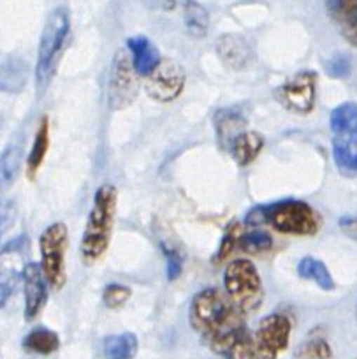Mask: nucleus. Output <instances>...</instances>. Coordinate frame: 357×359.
<instances>
[{
	"label": "nucleus",
	"instance_id": "f8f14e48",
	"mask_svg": "<svg viewBox=\"0 0 357 359\" xmlns=\"http://www.w3.org/2000/svg\"><path fill=\"white\" fill-rule=\"evenodd\" d=\"M329 18L343 39L357 48V0H324Z\"/></svg>",
	"mask_w": 357,
	"mask_h": 359
},
{
	"label": "nucleus",
	"instance_id": "1a4fd4ad",
	"mask_svg": "<svg viewBox=\"0 0 357 359\" xmlns=\"http://www.w3.org/2000/svg\"><path fill=\"white\" fill-rule=\"evenodd\" d=\"M315 95H317V74L314 71L297 72L276 92L280 104L296 115L311 113L315 106Z\"/></svg>",
	"mask_w": 357,
	"mask_h": 359
},
{
	"label": "nucleus",
	"instance_id": "7c9ffc66",
	"mask_svg": "<svg viewBox=\"0 0 357 359\" xmlns=\"http://www.w3.org/2000/svg\"><path fill=\"white\" fill-rule=\"evenodd\" d=\"M328 74L332 78H346L350 74V62L346 57H335L328 64Z\"/></svg>",
	"mask_w": 357,
	"mask_h": 359
},
{
	"label": "nucleus",
	"instance_id": "393cba45",
	"mask_svg": "<svg viewBox=\"0 0 357 359\" xmlns=\"http://www.w3.org/2000/svg\"><path fill=\"white\" fill-rule=\"evenodd\" d=\"M273 247V238L266 231L255 229L250 233H243L240 241V248L247 254H262Z\"/></svg>",
	"mask_w": 357,
	"mask_h": 359
},
{
	"label": "nucleus",
	"instance_id": "72a5a7b5",
	"mask_svg": "<svg viewBox=\"0 0 357 359\" xmlns=\"http://www.w3.org/2000/svg\"><path fill=\"white\" fill-rule=\"evenodd\" d=\"M13 291H15V278L4 277V280H2V299H0L2 306H6V303H8L9 296L13 294Z\"/></svg>",
	"mask_w": 357,
	"mask_h": 359
},
{
	"label": "nucleus",
	"instance_id": "c85d7f7f",
	"mask_svg": "<svg viewBox=\"0 0 357 359\" xmlns=\"http://www.w3.org/2000/svg\"><path fill=\"white\" fill-rule=\"evenodd\" d=\"M13 60L6 62L4 64V74H2V79H4V90L11 92V83H18L20 88L25 83V67L20 65V62H16L15 65L11 64Z\"/></svg>",
	"mask_w": 357,
	"mask_h": 359
},
{
	"label": "nucleus",
	"instance_id": "aec40b11",
	"mask_svg": "<svg viewBox=\"0 0 357 359\" xmlns=\"http://www.w3.org/2000/svg\"><path fill=\"white\" fill-rule=\"evenodd\" d=\"M243 115H240L236 109H222V111H218L217 116H215V129H217L218 140H220L222 143L227 141L229 147H231V143L234 141V137L238 136V134L243 133Z\"/></svg>",
	"mask_w": 357,
	"mask_h": 359
},
{
	"label": "nucleus",
	"instance_id": "473e14b6",
	"mask_svg": "<svg viewBox=\"0 0 357 359\" xmlns=\"http://www.w3.org/2000/svg\"><path fill=\"white\" fill-rule=\"evenodd\" d=\"M16 215V208H15V201H9L4 205V210H2V233L9 229L13 226V220H15Z\"/></svg>",
	"mask_w": 357,
	"mask_h": 359
},
{
	"label": "nucleus",
	"instance_id": "6e6552de",
	"mask_svg": "<svg viewBox=\"0 0 357 359\" xmlns=\"http://www.w3.org/2000/svg\"><path fill=\"white\" fill-rule=\"evenodd\" d=\"M290 324L289 317L283 313H271L266 316L259 323L254 333L255 351L259 359H276L287 348L290 340Z\"/></svg>",
	"mask_w": 357,
	"mask_h": 359
},
{
	"label": "nucleus",
	"instance_id": "bb28decb",
	"mask_svg": "<svg viewBox=\"0 0 357 359\" xmlns=\"http://www.w3.org/2000/svg\"><path fill=\"white\" fill-rule=\"evenodd\" d=\"M20 165H22V148H6L4 154H2V180H4V185L15 182L20 172Z\"/></svg>",
	"mask_w": 357,
	"mask_h": 359
},
{
	"label": "nucleus",
	"instance_id": "a211bd4d",
	"mask_svg": "<svg viewBox=\"0 0 357 359\" xmlns=\"http://www.w3.org/2000/svg\"><path fill=\"white\" fill-rule=\"evenodd\" d=\"M48 148H50V122H48V116H43L36 137H34L29 158H27V175H29V178H34L37 169L41 168L44 157H46Z\"/></svg>",
	"mask_w": 357,
	"mask_h": 359
},
{
	"label": "nucleus",
	"instance_id": "5701e85b",
	"mask_svg": "<svg viewBox=\"0 0 357 359\" xmlns=\"http://www.w3.org/2000/svg\"><path fill=\"white\" fill-rule=\"evenodd\" d=\"M332 157H335L336 165H338V169L343 175H357L356 144L335 137V141H332Z\"/></svg>",
	"mask_w": 357,
	"mask_h": 359
},
{
	"label": "nucleus",
	"instance_id": "0eeeda50",
	"mask_svg": "<svg viewBox=\"0 0 357 359\" xmlns=\"http://www.w3.org/2000/svg\"><path fill=\"white\" fill-rule=\"evenodd\" d=\"M137 88V71L133 64V58L126 51H118L113 58L109 72V85H107V102L109 108L118 111L126 109L136 101Z\"/></svg>",
	"mask_w": 357,
	"mask_h": 359
},
{
	"label": "nucleus",
	"instance_id": "39448f33",
	"mask_svg": "<svg viewBox=\"0 0 357 359\" xmlns=\"http://www.w3.org/2000/svg\"><path fill=\"white\" fill-rule=\"evenodd\" d=\"M268 224L282 234L311 236L321 229V217L308 203L287 199L268 206Z\"/></svg>",
	"mask_w": 357,
	"mask_h": 359
},
{
	"label": "nucleus",
	"instance_id": "f704fd0d",
	"mask_svg": "<svg viewBox=\"0 0 357 359\" xmlns=\"http://www.w3.org/2000/svg\"><path fill=\"white\" fill-rule=\"evenodd\" d=\"M339 226H342V229L345 231L346 234H349V236H352V238H357V220H342V222H339Z\"/></svg>",
	"mask_w": 357,
	"mask_h": 359
},
{
	"label": "nucleus",
	"instance_id": "4be33fe9",
	"mask_svg": "<svg viewBox=\"0 0 357 359\" xmlns=\"http://www.w3.org/2000/svg\"><path fill=\"white\" fill-rule=\"evenodd\" d=\"M183 22L187 30L194 37H204L210 29V16L206 9L196 0H185L183 4Z\"/></svg>",
	"mask_w": 357,
	"mask_h": 359
},
{
	"label": "nucleus",
	"instance_id": "9d476101",
	"mask_svg": "<svg viewBox=\"0 0 357 359\" xmlns=\"http://www.w3.org/2000/svg\"><path fill=\"white\" fill-rule=\"evenodd\" d=\"M185 79V71L182 65L178 62L164 58L159 67L150 76H147L144 88H147V94L155 101L171 102L178 99L183 92Z\"/></svg>",
	"mask_w": 357,
	"mask_h": 359
},
{
	"label": "nucleus",
	"instance_id": "412c9836",
	"mask_svg": "<svg viewBox=\"0 0 357 359\" xmlns=\"http://www.w3.org/2000/svg\"><path fill=\"white\" fill-rule=\"evenodd\" d=\"M297 275L301 278H310L314 280L322 291H332L335 289V280H332L329 269L322 261L315 257H303L297 264Z\"/></svg>",
	"mask_w": 357,
	"mask_h": 359
},
{
	"label": "nucleus",
	"instance_id": "f03ea898",
	"mask_svg": "<svg viewBox=\"0 0 357 359\" xmlns=\"http://www.w3.org/2000/svg\"><path fill=\"white\" fill-rule=\"evenodd\" d=\"M116 203L118 192L113 185L104 184L97 189L79 245V254L86 266L95 264L109 247L116 217Z\"/></svg>",
	"mask_w": 357,
	"mask_h": 359
},
{
	"label": "nucleus",
	"instance_id": "b1692460",
	"mask_svg": "<svg viewBox=\"0 0 357 359\" xmlns=\"http://www.w3.org/2000/svg\"><path fill=\"white\" fill-rule=\"evenodd\" d=\"M241 236H243V224L241 222H232L229 224L227 229H225L224 238L220 241V247H218L217 254L213 255V264H222V262L227 261L231 257L232 252L240 247Z\"/></svg>",
	"mask_w": 357,
	"mask_h": 359
},
{
	"label": "nucleus",
	"instance_id": "c9c22d12",
	"mask_svg": "<svg viewBox=\"0 0 357 359\" xmlns=\"http://www.w3.org/2000/svg\"><path fill=\"white\" fill-rule=\"evenodd\" d=\"M23 243H25V236H20V238H16V240H13V241H9L8 245H4V252H13V248H22L23 247Z\"/></svg>",
	"mask_w": 357,
	"mask_h": 359
},
{
	"label": "nucleus",
	"instance_id": "dca6fc26",
	"mask_svg": "<svg viewBox=\"0 0 357 359\" xmlns=\"http://www.w3.org/2000/svg\"><path fill=\"white\" fill-rule=\"evenodd\" d=\"M229 148H231L234 161L241 168H247L248 164H252L259 157L261 150L264 148V137L257 133H252V130H243V133L234 137Z\"/></svg>",
	"mask_w": 357,
	"mask_h": 359
},
{
	"label": "nucleus",
	"instance_id": "423d86ee",
	"mask_svg": "<svg viewBox=\"0 0 357 359\" xmlns=\"http://www.w3.org/2000/svg\"><path fill=\"white\" fill-rule=\"evenodd\" d=\"M65 248H67V226L55 222L43 231L39 238L41 268L48 284L53 289L65 285Z\"/></svg>",
	"mask_w": 357,
	"mask_h": 359
},
{
	"label": "nucleus",
	"instance_id": "cd10ccee",
	"mask_svg": "<svg viewBox=\"0 0 357 359\" xmlns=\"http://www.w3.org/2000/svg\"><path fill=\"white\" fill-rule=\"evenodd\" d=\"M133 296L127 285L122 284H109L102 292V302L107 309H118V306L126 305L129 302V298Z\"/></svg>",
	"mask_w": 357,
	"mask_h": 359
},
{
	"label": "nucleus",
	"instance_id": "ddd939ff",
	"mask_svg": "<svg viewBox=\"0 0 357 359\" xmlns=\"http://www.w3.org/2000/svg\"><path fill=\"white\" fill-rule=\"evenodd\" d=\"M130 58L140 76H150L162 62L157 46L144 36H134L127 41Z\"/></svg>",
	"mask_w": 357,
	"mask_h": 359
},
{
	"label": "nucleus",
	"instance_id": "f3484780",
	"mask_svg": "<svg viewBox=\"0 0 357 359\" xmlns=\"http://www.w3.org/2000/svg\"><path fill=\"white\" fill-rule=\"evenodd\" d=\"M137 337L134 333L109 334L104 338L102 352L106 359H134L137 354Z\"/></svg>",
	"mask_w": 357,
	"mask_h": 359
},
{
	"label": "nucleus",
	"instance_id": "4468645a",
	"mask_svg": "<svg viewBox=\"0 0 357 359\" xmlns=\"http://www.w3.org/2000/svg\"><path fill=\"white\" fill-rule=\"evenodd\" d=\"M222 62L231 69H243L250 60L252 50L247 39L236 34H224L215 44Z\"/></svg>",
	"mask_w": 357,
	"mask_h": 359
},
{
	"label": "nucleus",
	"instance_id": "2f4dec72",
	"mask_svg": "<svg viewBox=\"0 0 357 359\" xmlns=\"http://www.w3.org/2000/svg\"><path fill=\"white\" fill-rule=\"evenodd\" d=\"M268 222V206H255L245 217V226L257 227Z\"/></svg>",
	"mask_w": 357,
	"mask_h": 359
},
{
	"label": "nucleus",
	"instance_id": "e433bc0d",
	"mask_svg": "<svg viewBox=\"0 0 357 359\" xmlns=\"http://www.w3.org/2000/svg\"><path fill=\"white\" fill-rule=\"evenodd\" d=\"M356 359H357V358H356Z\"/></svg>",
	"mask_w": 357,
	"mask_h": 359
},
{
	"label": "nucleus",
	"instance_id": "c756f323",
	"mask_svg": "<svg viewBox=\"0 0 357 359\" xmlns=\"http://www.w3.org/2000/svg\"><path fill=\"white\" fill-rule=\"evenodd\" d=\"M162 250H164L166 262H168V280H176L182 273V257H180L178 252L175 248H171L169 245L162 243Z\"/></svg>",
	"mask_w": 357,
	"mask_h": 359
},
{
	"label": "nucleus",
	"instance_id": "7ed1b4c3",
	"mask_svg": "<svg viewBox=\"0 0 357 359\" xmlns=\"http://www.w3.org/2000/svg\"><path fill=\"white\" fill-rule=\"evenodd\" d=\"M225 294L232 299L243 316H250L261 306L264 298L261 275L254 262L238 259L227 264L224 271Z\"/></svg>",
	"mask_w": 357,
	"mask_h": 359
},
{
	"label": "nucleus",
	"instance_id": "9b49d317",
	"mask_svg": "<svg viewBox=\"0 0 357 359\" xmlns=\"http://www.w3.org/2000/svg\"><path fill=\"white\" fill-rule=\"evenodd\" d=\"M22 277L25 291V319L34 320L48 302V280L41 264L36 262H27Z\"/></svg>",
	"mask_w": 357,
	"mask_h": 359
},
{
	"label": "nucleus",
	"instance_id": "a878e982",
	"mask_svg": "<svg viewBox=\"0 0 357 359\" xmlns=\"http://www.w3.org/2000/svg\"><path fill=\"white\" fill-rule=\"evenodd\" d=\"M331 345L324 338H311L299 345L296 352V359H331Z\"/></svg>",
	"mask_w": 357,
	"mask_h": 359
},
{
	"label": "nucleus",
	"instance_id": "20e7f679",
	"mask_svg": "<svg viewBox=\"0 0 357 359\" xmlns=\"http://www.w3.org/2000/svg\"><path fill=\"white\" fill-rule=\"evenodd\" d=\"M67 37L69 15L65 9L58 8L50 15L46 25H44L43 36H41L39 57H37L36 67V78L39 88H44L50 83V79L53 78Z\"/></svg>",
	"mask_w": 357,
	"mask_h": 359
},
{
	"label": "nucleus",
	"instance_id": "f257e3e1",
	"mask_svg": "<svg viewBox=\"0 0 357 359\" xmlns=\"http://www.w3.org/2000/svg\"><path fill=\"white\" fill-rule=\"evenodd\" d=\"M190 324L204 338L210 348L231 334L245 330L243 313L227 294L218 289H204L190 303Z\"/></svg>",
	"mask_w": 357,
	"mask_h": 359
},
{
	"label": "nucleus",
	"instance_id": "6ab92c4d",
	"mask_svg": "<svg viewBox=\"0 0 357 359\" xmlns=\"http://www.w3.org/2000/svg\"><path fill=\"white\" fill-rule=\"evenodd\" d=\"M58 347H60V338L55 331L48 330V327H36L23 340V348L27 352L41 355L53 354L55 351H58Z\"/></svg>",
	"mask_w": 357,
	"mask_h": 359
},
{
	"label": "nucleus",
	"instance_id": "2eb2a0df",
	"mask_svg": "<svg viewBox=\"0 0 357 359\" xmlns=\"http://www.w3.org/2000/svg\"><path fill=\"white\" fill-rule=\"evenodd\" d=\"M331 130L335 133L336 140L349 141L357 144V104L356 102H343L336 106L331 113Z\"/></svg>",
	"mask_w": 357,
	"mask_h": 359
}]
</instances>
